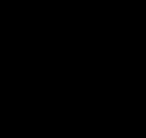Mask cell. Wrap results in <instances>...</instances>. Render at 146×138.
I'll use <instances>...</instances> for the list:
<instances>
[]
</instances>
